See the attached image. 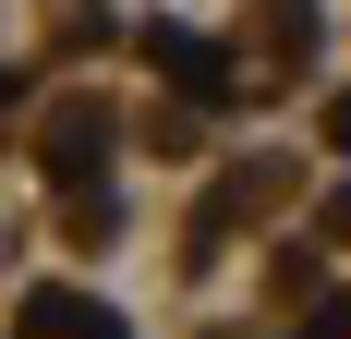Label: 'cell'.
Returning a JSON list of instances; mask_svg holds the SVG:
<instances>
[{
	"label": "cell",
	"mask_w": 351,
	"mask_h": 339,
	"mask_svg": "<svg viewBox=\"0 0 351 339\" xmlns=\"http://www.w3.org/2000/svg\"><path fill=\"white\" fill-rule=\"evenodd\" d=\"M25 327H36V339H121V327H109L97 303H49V291L25 303Z\"/></svg>",
	"instance_id": "obj_1"
}]
</instances>
